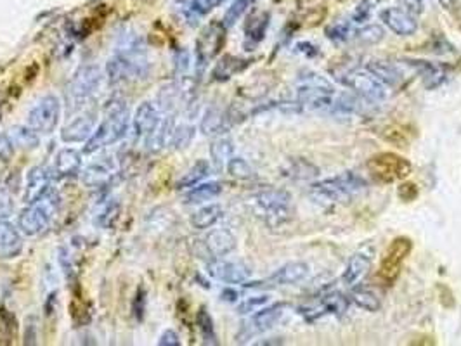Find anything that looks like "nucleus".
I'll use <instances>...</instances> for the list:
<instances>
[{
  "label": "nucleus",
  "instance_id": "1",
  "mask_svg": "<svg viewBox=\"0 0 461 346\" xmlns=\"http://www.w3.org/2000/svg\"><path fill=\"white\" fill-rule=\"evenodd\" d=\"M150 70L146 45L137 35H122L113 56L108 59L106 75L110 84L143 78Z\"/></svg>",
  "mask_w": 461,
  "mask_h": 346
},
{
  "label": "nucleus",
  "instance_id": "2",
  "mask_svg": "<svg viewBox=\"0 0 461 346\" xmlns=\"http://www.w3.org/2000/svg\"><path fill=\"white\" fill-rule=\"evenodd\" d=\"M130 120L132 118H130L129 113V104L123 97H113V99L108 100L106 107H104L103 120L94 130L92 135L87 139L83 153L92 154L96 151L103 149V147H108L122 140L129 132Z\"/></svg>",
  "mask_w": 461,
  "mask_h": 346
},
{
  "label": "nucleus",
  "instance_id": "3",
  "mask_svg": "<svg viewBox=\"0 0 461 346\" xmlns=\"http://www.w3.org/2000/svg\"><path fill=\"white\" fill-rule=\"evenodd\" d=\"M366 180L355 172H342L340 175L312 183L308 196L321 206H335L347 203L366 189Z\"/></svg>",
  "mask_w": 461,
  "mask_h": 346
},
{
  "label": "nucleus",
  "instance_id": "4",
  "mask_svg": "<svg viewBox=\"0 0 461 346\" xmlns=\"http://www.w3.org/2000/svg\"><path fill=\"white\" fill-rule=\"evenodd\" d=\"M339 93L325 77L314 71H304L297 82V103L311 111L333 114Z\"/></svg>",
  "mask_w": 461,
  "mask_h": 346
},
{
  "label": "nucleus",
  "instance_id": "5",
  "mask_svg": "<svg viewBox=\"0 0 461 346\" xmlns=\"http://www.w3.org/2000/svg\"><path fill=\"white\" fill-rule=\"evenodd\" d=\"M61 203H63V200H61L59 193L54 187H50L38 200H35L34 203H28V206L21 211L20 218H17V229L28 237L38 236L59 213Z\"/></svg>",
  "mask_w": 461,
  "mask_h": 346
},
{
  "label": "nucleus",
  "instance_id": "6",
  "mask_svg": "<svg viewBox=\"0 0 461 346\" xmlns=\"http://www.w3.org/2000/svg\"><path fill=\"white\" fill-rule=\"evenodd\" d=\"M253 211L269 227H281L292 220L293 201L290 193L283 189H264L250 200Z\"/></svg>",
  "mask_w": 461,
  "mask_h": 346
},
{
  "label": "nucleus",
  "instance_id": "7",
  "mask_svg": "<svg viewBox=\"0 0 461 346\" xmlns=\"http://www.w3.org/2000/svg\"><path fill=\"white\" fill-rule=\"evenodd\" d=\"M335 78L347 89L371 100H382L387 97V85H383L368 68H347L335 71Z\"/></svg>",
  "mask_w": 461,
  "mask_h": 346
},
{
  "label": "nucleus",
  "instance_id": "8",
  "mask_svg": "<svg viewBox=\"0 0 461 346\" xmlns=\"http://www.w3.org/2000/svg\"><path fill=\"white\" fill-rule=\"evenodd\" d=\"M366 170L375 180L382 183H392L406 179L413 170L411 163L406 158L395 153H380L366 161Z\"/></svg>",
  "mask_w": 461,
  "mask_h": 346
},
{
  "label": "nucleus",
  "instance_id": "9",
  "mask_svg": "<svg viewBox=\"0 0 461 346\" xmlns=\"http://www.w3.org/2000/svg\"><path fill=\"white\" fill-rule=\"evenodd\" d=\"M61 100L54 93L40 97L35 106L28 111V127H31L40 135H49L59 125Z\"/></svg>",
  "mask_w": 461,
  "mask_h": 346
},
{
  "label": "nucleus",
  "instance_id": "10",
  "mask_svg": "<svg viewBox=\"0 0 461 346\" xmlns=\"http://www.w3.org/2000/svg\"><path fill=\"white\" fill-rule=\"evenodd\" d=\"M413 243L408 237H397V239L392 241L390 246L383 253L378 270V279L382 280L385 286H392L397 280L402 265H404L406 258L409 257Z\"/></svg>",
  "mask_w": 461,
  "mask_h": 346
},
{
  "label": "nucleus",
  "instance_id": "11",
  "mask_svg": "<svg viewBox=\"0 0 461 346\" xmlns=\"http://www.w3.org/2000/svg\"><path fill=\"white\" fill-rule=\"evenodd\" d=\"M226 43V27L224 23H210L205 30L199 33L196 40V68L201 73L206 68V64L217 57L220 49Z\"/></svg>",
  "mask_w": 461,
  "mask_h": 346
},
{
  "label": "nucleus",
  "instance_id": "12",
  "mask_svg": "<svg viewBox=\"0 0 461 346\" xmlns=\"http://www.w3.org/2000/svg\"><path fill=\"white\" fill-rule=\"evenodd\" d=\"M101 80H103V73L96 64H85V66L78 68L77 73L73 75V78L66 86L68 97H70L71 103L80 104L90 99L99 89Z\"/></svg>",
  "mask_w": 461,
  "mask_h": 346
},
{
  "label": "nucleus",
  "instance_id": "13",
  "mask_svg": "<svg viewBox=\"0 0 461 346\" xmlns=\"http://www.w3.org/2000/svg\"><path fill=\"white\" fill-rule=\"evenodd\" d=\"M286 303H274V305L264 306L259 312L253 313L245 324H243L241 331L238 333V341L239 343H245L246 340H252L257 334H262L266 331H269L271 327H274L278 324V320L281 319L283 313L286 310Z\"/></svg>",
  "mask_w": 461,
  "mask_h": 346
},
{
  "label": "nucleus",
  "instance_id": "14",
  "mask_svg": "<svg viewBox=\"0 0 461 346\" xmlns=\"http://www.w3.org/2000/svg\"><path fill=\"white\" fill-rule=\"evenodd\" d=\"M163 111L162 107L156 103L146 100V103L139 104L134 113L132 120H130V127H132L134 137L136 139H144L148 142L150 137L156 132V128L159 127L163 120Z\"/></svg>",
  "mask_w": 461,
  "mask_h": 346
},
{
  "label": "nucleus",
  "instance_id": "15",
  "mask_svg": "<svg viewBox=\"0 0 461 346\" xmlns=\"http://www.w3.org/2000/svg\"><path fill=\"white\" fill-rule=\"evenodd\" d=\"M206 272L212 279L226 284H243L252 276V270L241 262H229V260L213 258L206 263Z\"/></svg>",
  "mask_w": 461,
  "mask_h": 346
},
{
  "label": "nucleus",
  "instance_id": "16",
  "mask_svg": "<svg viewBox=\"0 0 461 346\" xmlns=\"http://www.w3.org/2000/svg\"><path fill=\"white\" fill-rule=\"evenodd\" d=\"M373 260H375V250L373 246H364L355 251L348 260L346 270H343L342 283L346 286H355L366 273L371 270Z\"/></svg>",
  "mask_w": 461,
  "mask_h": 346
},
{
  "label": "nucleus",
  "instance_id": "17",
  "mask_svg": "<svg viewBox=\"0 0 461 346\" xmlns=\"http://www.w3.org/2000/svg\"><path fill=\"white\" fill-rule=\"evenodd\" d=\"M382 21L388 27V30L394 31L397 37H411L418 30V23L411 13L399 7H388L382 10Z\"/></svg>",
  "mask_w": 461,
  "mask_h": 346
},
{
  "label": "nucleus",
  "instance_id": "18",
  "mask_svg": "<svg viewBox=\"0 0 461 346\" xmlns=\"http://www.w3.org/2000/svg\"><path fill=\"white\" fill-rule=\"evenodd\" d=\"M115 172L116 168L113 161L108 160V158H97L82 172V182L89 189H101V187H106L110 183Z\"/></svg>",
  "mask_w": 461,
  "mask_h": 346
},
{
  "label": "nucleus",
  "instance_id": "19",
  "mask_svg": "<svg viewBox=\"0 0 461 346\" xmlns=\"http://www.w3.org/2000/svg\"><path fill=\"white\" fill-rule=\"evenodd\" d=\"M96 130V113L94 111H85L80 116L71 120L61 132V140L66 144L75 142H87L92 132Z\"/></svg>",
  "mask_w": 461,
  "mask_h": 346
},
{
  "label": "nucleus",
  "instance_id": "20",
  "mask_svg": "<svg viewBox=\"0 0 461 346\" xmlns=\"http://www.w3.org/2000/svg\"><path fill=\"white\" fill-rule=\"evenodd\" d=\"M206 253L213 258H222L236 250V237L227 229H213L203 239Z\"/></svg>",
  "mask_w": 461,
  "mask_h": 346
},
{
  "label": "nucleus",
  "instance_id": "21",
  "mask_svg": "<svg viewBox=\"0 0 461 346\" xmlns=\"http://www.w3.org/2000/svg\"><path fill=\"white\" fill-rule=\"evenodd\" d=\"M308 265L306 262H290L279 266L272 276L266 279L267 286H293L302 283L308 276Z\"/></svg>",
  "mask_w": 461,
  "mask_h": 346
},
{
  "label": "nucleus",
  "instance_id": "22",
  "mask_svg": "<svg viewBox=\"0 0 461 346\" xmlns=\"http://www.w3.org/2000/svg\"><path fill=\"white\" fill-rule=\"evenodd\" d=\"M21 230H17L7 220H0V258L10 260L20 257L23 251V237Z\"/></svg>",
  "mask_w": 461,
  "mask_h": 346
},
{
  "label": "nucleus",
  "instance_id": "23",
  "mask_svg": "<svg viewBox=\"0 0 461 346\" xmlns=\"http://www.w3.org/2000/svg\"><path fill=\"white\" fill-rule=\"evenodd\" d=\"M406 63L418 71V75L422 77L425 89L428 90L439 89V86L448 80V71H446V68L441 66V64H435L430 63V61H423V59H408Z\"/></svg>",
  "mask_w": 461,
  "mask_h": 346
},
{
  "label": "nucleus",
  "instance_id": "24",
  "mask_svg": "<svg viewBox=\"0 0 461 346\" xmlns=\"http://www.w3.org/2000/svg\"><path fill=\"white\" fill-rule=\"evenodd\" d=\"M50 180L52 175L45 167H35L28 172L27 175V186H24V203H34L38 200L45 190L50 189Z\"/></svg>",
  "mask_w": 461,
  "mask_h": 346
},
{
  "label": "nucleus",
  "instance_id": "25",
  "mask_svg": "<svg viewBox=\"0 0 461 346\" xmlns=\"http://www.w3.org/2000/svg\"><path fill=\"white\" fill-rule=\"evenodd\" d=\"M82 168V153L73 147H64L56 154L54 160V175L57 179H68L75 176Z\"/></svg>",
  "mask_w": 461,
  "mask_h": 346
},
{
  "label": "nucleus",
  "instance_id": "26",
  "mask_svg": "<svg viewBox=\"0 0 461 346\" xmlns=\"http://www.w3.org/2000/svg\"><path fill=\"white\" fill-rule=\"evenodd\" d=\"M252 64V59H243V57L232 56V54H226L220 57L219 63L215 64L212 71V80L213 82H227L231 80L234 75L243 73L246 68Z\"/></svg>",
  "mask_w": 461,
  "mask_h": 346
},
{
  "label": "nucleus",
  "instance_id": "27",
  "mask_svg": "<svg viewBox=\"0 0 461 346\" xmlns=\"http://www.w3.org/2000/svg\"><path fill=\"white\" fill-rule=\"evenodd\" d=\"M229 127V113L219 106H210L205 111L199 123V130L205 135H220Z\"/></svg>",
  "mask_w": 461,
  "mask_h": 346
},
{
  "label": "nucleus",
  "instance_id": "28",
  "mask_svg": "<svg viewBox=\"0 0 461 346\" xmlns=\"http://www.w3.org/2000/svg\"><path fill=\"white\" fill-rule=\"evenodd\" d=\"M319 170L314 163L304 158H293L283 167V175L288 176L290 180H297V182H307V180H314L319 176Z\"/></svg>",
  "mask_w": 461,
  "mask_h": 346
},
{
  "label": "nucleus",
  "instance_id": "29",
  "mask_svg": "<svg viewBox=\"0 0 461 346\" xmlns=\"http://www.w3.org/2000/svg\"><path fill=\"white\" fill-rule=\"evenodd\" d=\"M269 13H257L248 17L245 24V35H246V47H255L266 37V31L269 28Z\"/></svg>",
  "mask_w": 461,
  "mask_h": 346
},
{
  "label": "nucleus",
  "instance_id": "30",
  "mask_svg": "<svg viewBox=\"0 0 461 346\" xmlns=\"http://www.w3.org/2000/svg\"><path fill=\"white\" fill-rule=\"evenodd\" d=\"M366 68L387 86H399L404 80L401 70L388 61H369Z\"/></svg>",
  "mask_w": 461,
  "mask_h": 346
},
{
  "label": "nucleus",
  "instance_id": "31",
  "mask_svg": "<svg viewBox=\"0 0 461 346\" xmlns=\"http://www.w3.org/2000/svg\"><path fill=\"white\" fill-rule=\"evenodd\" d=\"M222 215H224L222 206L217 203H212V204H206V206L199 208V210H196L194 213L191 215L190 222L194 229L205 230V229H210V227L215 225V223L222 218Z\"/></svg>",
  "mask_w": 461,
  "mask_h": 346
},
{
  "label": "nucleus",
  "instance_id": "32",
  "mask_svg": "<svg viewBox=\"0 0 461 346\" xmlns=\"http://www.w3.org/2000/svg\"><path fill=\"white\" fill-rule=\"evenodd\" d=\"M220 3H224V0H187L183 7V16L190 24H196L198 20L217 9Z\"/></svg>",
  "mask_w": 461,
  "mask_h": 346
},
{
  "label": "nucleus",
  "instance_id": "33",
  "mask_svg": "<svg viewBox=\"0 0 461 346\" xmlns=\"http://www.w3.org/2000/svg\"><path fill=\"white\" fill-rule=\"evenodd\" d=\"M9 137L13 140L14 147H20L23 151L37 149L40 144V133L35 132L31 127L27 125H16L9 130Z\"/></svg>",
  "mask_w": 461,
  "mask_h": 346
},
{
  "label": "nucleus",
  "instance_id": "34",
  "mask_svg": "<svg viewBox=\"0 0 461 346\" xmlns=\"http://www.w3.org/2000/svg\"><path fill=\"white\" fill-rule=\"evenodd\" d=\"M220 193H222V186L219 182L198 183V186L191 187V190L186 194L184 200H186L187 204H199L215 200Z\"/></svg>",
  "mask_w": 461,
  "mask_h": 346
},
{
  "label": "nucleus",
  "instance_id": "35",
  "mask_svg": "<svg viewBox=\"0 0 461 346\" xmlns=\"http://www.w3.org/2000/svg\"><path fill=\"white\" fill-rule=\"evenodd\" d=\"M232 151H234V146L227 137H219V139L213 140L212 146H210V158H212L215 168L224 170L227 167L232 158Z\"/></svg>",
  "mask_w": 461,
  "mask_h": 346
},
{
  "label": "nucleus",
  "instance_id": "36",
  "mask_svg": "<svg viewBox=\"0 0 461 346\" xmlns=\"http://www.w3.org/2000/svg\"><path fill=\"white\" fill-rule=\"evenodd\" d=\"M210 173V163L206 160H198L194 165L177 180V187L179 189H191V187L198 186L203 179H206Z\"/></svg>",
  "mask_w": 461,
  "mask_h": 346
},
{
  "label": "nucleus",
  "instance_id": "37",
  "mask_svg": "<svg viewBox=\"0 0 461 346\" xmlns=\"http://www.w3.org/2000/svg\"><path fill=\"white\" fill-rule=\"evenodd\" d=\"M17 322L16 317L9 310L0 306V345H10L16 338Z\"/></svg>",
  "mask_w": 461,
  "mask_h": 346
},
{
  "label": "nucleus",
  "instance_id": "38",
  "mask_svg": "<svg viewBox=\"0 0 461 346\" xmlns=\"http://www.w3.org/2000/svg\"><path fill=\"white\" fill-rule=\"evenodd\" d=\"M196 324H198V329L199 333H201L203 341H205L206 345H219V341H217L215 327H213V320L205 306L199 308L198 315H196Z\"/></svg>",
  "mask_w": 461,
  "mask_h": 346
},
{
  "label": "nucleus",
  "instance_id": "39",
  "mask_svg": "<svg viewBox=\"0 0 461 346\" xmlns=\"http://www.w3.org/2000/svg\"><path fill=\"white\" fill-rule=\"evenodd\" d=\"M194 133H196L194 125H190V123L177 125V127L173 128L172 137H170L169 146H172V149H176V151L186 149V147L192 142V139H194Z\"/></svg>",
  "mask_w": 461,
  "mask_h": 346
},
{
  "label": "nucleus",
  "instance_id": "40",
  "mask_svg": "<svg viewBox=\"0 0 461 346\" xmlns=\"http://www.w3.org/2000/svg\"><path fill=\"white\" fill-rule=\"evenodd\" d=\"M350 300L354 301L359 308L366 310V312H378L380 306H382L380 298L369 289H355L354 293H352Z\"/></svg>",
  "mask_w": 461,
  "mask_h": 346
},
{
  "label": "nucleus",
  "instance_id": "41",
  "mask_svg": "<svg viewBox=\"0 0 461 346\" xmlns=\"http://www.w3.org/2000/svg\"><path fill=\"white\" fill-rule=\"evenodd\" d=\"M253 2H255V0H234V2L231 3L229 9L226 10V16H224L222 21L224 27L229 28L232 24L238 23V21L245 16L246 10L253 6Z\"/></svg>",
  "mask_w": 461,
  "mask_h": 346
},
{
  "label": "nucleus",
  "instance_id": "42",
  "mask_svg": "<svg viewBox=\"0 0 461 346\" xmlns=\"http://www.w3.org/2000/svg\"><path fill=\"white\" fill-rule=\"evenodd\" d=\"M322 308L326 313H333V315H342L347 312L348 306V298L343 296L342 293H332L328 296H325V300L321 301Z\"/></svg>",
  "mask_w": 461,
  "mask_h": 346
},
{
  "label": "nucleus",
  "instance_id": "43",
  "mask_svg": "<svg viewBox=\"0 0 461 346\" xmlns=\"http://www.w3.org/2000/svg\"><path fill=\"white\" fill-rule=\"evenodd\" d=\"M385 37V30L380 24H368V27L361 28L355 33V38L364 45H375V43L382 42Z\"/></svg>",
  "mask_w": 461,
  "mask_h": 346
},
{
  "label": "nucleus",
  "instance_id": "44",
  "mask_svg": "<svg viewBox=\"0 0 461 346\" xmlns=\"http://www.w3.org/2000/svg\"><path fill=\"white\" fill-rule=\"evenodd\" d=\"M226 168H227V172H229V175L234 176V179L248 180V179H252V176H253V168L250 167L248 161L243 160V158L232 156Z\"/></svg>",
  "mask_w": 461,
  "mask_h": 346
},
{
  "label": "nucleus",
  "instance_id": "45",
  "mask_svg": "<svg viewBox=\"0 0 461 346\" xmlns=\"http://www.w3.org/2000/svg\"><path fill=\"white\" fill-rule=\"evenodd\" d=\"M350 31L352 28L347 21H336V23H332L329 27H326V37L335 43H342L348 40Z\"/></svg>",
  "mask_w": 461,
  "mask_h": 346
},
{
  "label": "nucleus",
  "instance_id": "46",
  "mask_svg": "<svg viewBox=\"0 0 461 346\" xmlns=\"http://www.w3.org/2000/svg\"><path fill=\"white\" fill-rule=\"evenodd\" d=\"M269 303V294H259V296H250L246 300H243L238 305V313L239 315H248V313L259 312L260 308Z\"/></svg>",
  "mask_w": 461,
  "mask_h": 346
},
{
  "label": "nucleus",
  "instance_id": "47",
  "mask_svg": "<svg viewBox=\"0 0 461 346\" xmlns=\"http://www.w3.org/2000/svg\"><path fill=\"white\" fill-rule=\"evenodd\" d=\"M148 293L144 287H139L136 293V298H134V303H132V312H134V317H136L137 322H143L144 319V313H146V303H148Z\"/></svg>",
  "mask_w": 461,
  "mask_h": 346
},
{
  "label": "nucleus",
  "instance_id": "48",
  "mask_svg": "<svg viewBox=\"0 0 461 346\" xmlns=\"http://www.w3.org/2000/svg\"><path fill=\"white\" fill-rule=\"evenodd\" d=\"M14 201L13 194H10L9 187H0V220H6L7 216L13 213Z\"/></svg>",
  "mask_w": 461,
  "mask_h": 346
},
{
  "label": "nucleus",
  "instance_id": "49",
  "mask_svg": "<svg viewBox=\"0 0 461 346\" xmlns=\"http://www.w3.org/2000/svg\"><path fill=\"white\" fill-rule=\"evenodd\" d=\"M38 326L37 317L30 315L24 324V345H37L38 343Z\"/></svg>",
  "mask_w": 461,
  "mask_h": 346
},
{
  "label": "nucleus",
  "instance_id": "50",
  "mask_svg": "<svg viewBox=\"0 0 461 346\" xmlns=\"http://www.w3.org/2000/svg\"><path fill=\"white\" fill-rule=\"evenodd\" d=\"M14 156V144L10 140L9 133H2L0 135V161L7 163V161L13 160Z\"/></svg>",
  "mask_w": 461,
  "mask_h": 346
},
{
  "label": "nucleus",
  "instance_id": "51",
  "mask_svg": "<svg viewBox=\"0 0 461 346\" xmlns=\"http://www.w3.org/2000/svg\"><path fill=\"white\" fill-rule=\"evenodd\" d=\"M371 9L373 7L369 0H361V2L355 6L354 13H352V21H355V23H364L369 17V14H371Z\"/></svg>",
  "mask_w": 461,
  "mask_h": 346
},
{
  "label": "nucleus",
  "instance_id": "52",
  "mask_svg": "<svg viewBox=\"0 0 461 346\" xmlns=\"http://www.w3.org/2000/svg\"><path fill=\"white\" fill-rule=\"evenodd\" d=\"M397 196L401 197L404 203H411V201H415L416 197H418V189H416L415 183H411V182L401 183L397 189Z\"/></svg>",
  "mask_w": 461,
  "mask_h": 346
},
{
  "label": "nucleus",
  "instance_id": "53",
  "mask_svg": "<svg viewBox=\"0 0 461 346\" xmlns=\"http://www.w3.org/2000/svg\"><path fill=\"white\" fill-rule=\"evenodd\" d=\"M116 213H118V204L108 203L104 206V210L97 215V223L103 227H108L111 223V220L116 218Z\"/></svg>",
  "mask_w": 461,
  "mask_h": 346
},
{
  "label": "nucleus",
  "instance_id": "54",
  "mask_svg": "<svg viewBox=\"0 0 461 346\" xmlns=\"http://www.w3.org/2000/svg\"><path fill=\"white\" fill-rule=\"evenodd\" d=\"M158 345L159 346H179L180 345L179 334L172 329L163 331L162 336H159V340H158Z\"/></svg>",
  "mask_w": 461,
  "mask_h": 346
},
{
  "label": "nucleus",
  "instance_id": "55",
  "mask_svg": "<svg viewBox=\"0 0 461 346\" xmlns=\"http://www.w3.org/2000/svg\"><path fill=\"white\" fill-rule=\"evenodd\" d=\"M297 52H300V54H304V56L306 57H315L319 54V49L318 47L314 45V43H311V42H299L297 43Z\"/></svg>",
  "mask_w": 461,
  "mask_h": 346
},
{
  "label": "nucleus",
  "instance_id": "56",
  "mask_svg": "<svg viewBox=\"0 0 461 346\" xmlns=\"http://www.w3.org/2000/svg\"><path fill=\"white\" fill-rule=\"evenodd\" d=\"M401 3L411 14H418L423 10V0H401Z\"/></svg>",
  "mask_w": 461,
  "mask_h": 346
},
{
  "label": "nucleus",
  "instance_id": "57",
  "mask_svg": "<svg viewBox=\"0 0 461 346\" xmlns=\"http://www.w3.org/2000/svg\"><path fill=\"white\" fill-rule=\"evenodd\" d=\"M220 298H222L224 301H229V303H234L236 300H238V291H234V289H231V287H227V289H224L222 291V294H220Z\"/></svg>",
  "mask_w": 461,
  "mask_h": 346
},
{
  "label": "nucleus",
  "instance_id": "58",
  "mask_svg": "<svg viewBox=\"0 0 461 346\" xmlns=\"http://www.w3.org/2000/svg\"><path fill=\"white\" fill-rule=\"evenodd\" d=\"M255 345H283V340H279V338H269V340L257 341Z\"/></svg>",
  "mask_w": 461,
  "mask_h": 346
},
{
  "label": "nucleus",
  "instance_id": "59",
  "mask_svg": "<svg viewBox=\"0 0 461 346\" xmlns=\"http://www.w3.org/2000/svg\"><path fill=\"white\" fill-rule=\"evenodd\" d=\"M439 3H441L444 9H451L453 3H455V0H439Z\"/></svg>",
  "mask_w": 461,
  "mask_h": 346
}]
</instances>
